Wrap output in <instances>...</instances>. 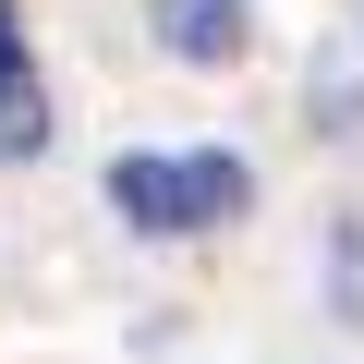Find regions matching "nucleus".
<instances>
[{
    "instance_id": "obj_1",
    "label": "nucleus",
    "mask_w": 364,
    "mask_h": 364,
    "mask_svg": "<svg viewBox=\"0 0 364 364\" xmlns=\"http://www.w3.org/2000/svg\"><path fill=\"white\" fill-rule=\"evenodd\" d=\"M109 207L146 243H195V231H231L255 207V170L231 146H122L109 158Z\"/></svg>"
},
{
    "instance_id": "obj_2",
    "label": "nucleus",
    "mask_w": 364,
    "mask_h": 364,
    "mask_svg": "<svg viewBox=\"0 0 364 364\" xmlns=\"http://www.w3.org/2000/svg\"><path fill=\"white\" fill-rule=\"evenodd\" d=\"M146 25L182 73H219V61L255 49V0H146Z\"/></svg>"
},
{
    "instance_id": "obj_3",
    "label": "nucleus",
    "mask_w": 364,
    "mask_h": 364,
    "mask_svg": "<svg viewBox=\"0 0 364 364\" xmlns=\"http://www.w3.org/2000/svg\"><path fill=\"white\" fill-rule=\"evenodd\" d=\"M0 158H49V85H37V73L0 97Z\"/></svg>"
},
{
    "instance_id": "obj_4",
    "label": "nucleus",
    "mask_w": 364,
    "mask_h": 364,
    "mask_svg": "<svg viewBox=\"0 0 364 364\" xmlns=\"http://www.w3.org/2000/svg\"><path fill=\"white\" fill-rule=\"evenodd\" d=\"M25 73H37V37H25V13H13V0H0V97H13Z\"/></svg>"
}]
</instances>
